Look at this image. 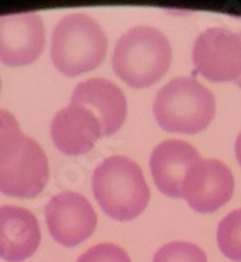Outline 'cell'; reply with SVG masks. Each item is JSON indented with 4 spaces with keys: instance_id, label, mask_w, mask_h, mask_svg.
<instances>
[{
    "instance_id": "cell-10",
    "label": "cell",
    "mask_w": 241,
    "mask_h": 262,
    "mask_svg": "<svg viewBox=\"0 0 241 262\" xmlns=\"http://www.w3.org/2000/svg\"><path fill=\"white\" fill-rule=\"evenodd\" d=\"M71 104H80L95 114L101 123L102 136L117 133L128 114L124 92L106 78H88L78 83L71 94Z\"/></svg>"
},
{
    "instance_id": "cell-13",
    "label": "cell",
    "mask_w": 241,
    "mask_h": 262,
    "mask_svg": "<svg viewBox=\"0 0 241 262\" xmlns=\"http://www.w3.org/2000/svg\"><path fill=\"white\" fill-rule=\"evenodd\" d=\"M39 244V223L29 209L19 206L0 208V259L22 262L38 250Z\"/></svg>"
},
{
    "instance_id": "cell-18",
    "label": "cell",
    "mask_w": 241,
    "mask_h": 262,
    "mask_svg": "<svg viewBox=\"0 0 241 262\" xmlns=\"http://www.w3.org/2000/svg\"><path fill=\"white\" fill-rule=\"evenodd\" d=\"M234 151H236L238 164L241 165V133L238 135V138H236V145H234Z\"/></svg>"
},
{
    "instance_id": "cell-16",
    "label": "cell",
    "mask_w": 241,
    "mask_h": 262,
    "mask_svg": "<svg viewBox=\"0 0 241 262\" xmlns=\"http://www.w3.org/2000/svg\"><path fill=\"white\" fill-rule=\"evenodd\" d=\"M153 262H207V255L194 244L170 242L158 249Z\"/></svg>"
},
{
    "instance_id": "cell-3",
    "label": "cell",
    "mask_w": 241,
    "mask_h": 262,
    "mask_svg": "<svg viewBox=\"0 0 241 262\" xmlns=\"http://www.w3.org/2000/svg\"><path fill=\"white\" fill-rule=\"evenodd\" d=\"M107 55V36L93 17L75 12L60 19L51 38V60L66 77L97 68Z\"/></svg>"
},
{
    "instance_id": "cell-11",
    "label": "cell",
    "mask_w": 241,
    "mask_h": 262,
    "mask_svg": "<svg viewBox=\"0 0 241 262\" xmlns=\"http://www.w3.org/2000/svg\"><path fill=\"white\" fill-rule=\"evenodd\" d=\"M102 136V128L95 114L80 104H70L51 121V138L61 154L83 155L93 148Z\"/></svg>"
},
{
    "instance_id": "cell-17",
    "label": "cell",
    "mask_w": 241,
    "mask_h": 262,
    "mask_svg": "<svg viewBox=\"0 0 241 262\" xmlns=\"http://www.w3.org/2000/svg\"><path fill=\"white\" fill-rule=\"evenodd\" d=\"M77 262H131L128 252L114 244H99L82 254Z\"/></svg>"
},
{
    "instance_id": "cell-7",
    "label": "cell",
    "mask_w": 241,
    "mask_h": 262,
    "mask_svg": "<svg viewBox=\"0 0 241 262\" xmlns=\"http://www.w3.org/2000/svg\"><path fill=\"white\" fill-rule=\"evenodd\" d=\"M48 230L55 242L75 247L95 232L97 214L88 199L66 191L53 196L44 209Z\"/></svg>"
},
{
    "instance_id": "cell-2",
    "label": "cell",
    "mask_w": 241,
    "mask_h": 262,
    "mask_svg": "<svg viewBox=\"0 0 241 262\" xmlns=\"http://www.w3.org/2000/svg\"><path fill=\"white\" fill-rule=\"evenodd\" d=\"M172 46L161 31L138 26L124 33L116 43L112 68L123 82L133 89H146L168 72Z\"/></svg>"
},
{
    "instance_id": "cell-4",
    "label": "cell",
    "mask_w": 241,
    "mask_h": 262,
    "mask_svg": "<svg viewBox=\"0 0 241 262\" xmlns=\"http://www.w3.org/2000/svg\"><path fill=\"white\" fill-rule=\"evenodd\" d=\"M153 113L156 123L165 131L196 135L211 124L216 101L212 92L196 78L179 77L158 91Z\"/></svg>"
},
{
    "instance_id": "cell-1",
    "label": "cell",
    "mask_w": 241,
    "mask_h": 262,
    "mask_svg": "<svg viewBox=\"0 0 241 262\" xmlns=\"http://www.w3.org/2000/svg\"><path fill=\"white\" fill-rule=\"evenodd\" d=\"M92 191L102 211L117 222L138 218L150 203V187L143 170L123 155L109 157L97 165Z\"/></svg>"
},
{
    "instance_id": "cell-19",
    "label": "cell",
    "mask_w": 241,
    "mask_h": 262,
    "mask_svg": "<svg viewBox=\"0 0 241 262\" xmlns=\"http://www.w3.org/2000/svg\"><path fill=\"white\" fill-rule=\"evenodd\" d=\"M236 85H238V87L241 89V77H239V78H238V80H236Z\"/></svg>"
},
{
    "instance_id": "cell-9",
    "label": "cell",
    "mask_w": 241,
    "mask_h": 262,
    "mask_svg": "<svg viewBox=\"0 0 241 262\" xmlns=\"http://www.w3.org/2000/svg\"><path fill=\"white\" fill-rule=\"evenodd\" d=\"M44 50V24L39 14L20 12L0 17V61L9 67L34 63Z\"/></svg>"
},
{
    "instance_id": "cell-20",
    "label": "cell",
    "mask_w": 241,
    "mask_h": 262,
    "mask_svg": "<svg viewBox=\"0 0 241 262\" xmlns=\"http://www.w3.org/2000/svg\"><path fill=\"white\" fill-rule=\"evenodd\" d=\"M0 85H2V83H0Z\"/></svg>"
},
{
    "instance_id": "cell-12",
    "label": "cell",
    "mask_w": 241,
    "mask_h": 262,
    "mask_svg": "<svg viewBox=\"0 0 241 262\" xmlns=\"http://www.w3.org/2000/svg\"><path fill=\"white\" fill-rule=\"evenodd\" d=\"M201 160L199 151L190 143L182 140H165L151 154V176L161 194L182 198L183 181L188 169Z\"/></svg>"
},
{
    "instance_id": "cell-5",
    "label": "cell",
    "mask_w": 241,
    "mask_h": 262,
    "mask_svg": "<svg viewBox=\"0 0 241 262\" xmlns=\"http://www.w3.org/2000/svg\"><path fill=\"white\" fill-rule=\"evenodd\" d=\"M196 72L211 82H231L241 77V34L211 28L196 39L192 51Z\"/></svg>"
},
{
    "instance_id": "cell-15",
    "label": "cell",
    "mask_w": 241,
    "mask_h": 262,
    "mask_svg": "<svg viewBox=\"0 0 241 262\" xmlns=\"http://www.w3.org/2000/svg\"><path fill=\"white\" fill-rule=\"evenodd\" d=\"M26 138L17 119L7 109L0 107V164L12 157Z\"/></svg>"
},
{
    "instance_id": "cell-8",
    "label": "cell",
    "mask_w": 241,
    "mask_h": 262,
    "mask_svg": "<svg viewBox=\"0 0 241 262\" xmlns=\"http://www.w3.org/2000/svg\"><path fill=\"white\" fill-rule=\"evenodd\" d=\"M48 177L46 154L33 138L26 136L17 151L0 164V192L15 198H36L44 189Z\"/></svg>"
},
{
    "instance_id": "cell-14",
    "label": "cell",
    "mask_w": 241,
    "mask_h": 262,
    "mask_svg": "<svg viewBox=\"0 0 241 262\" xmlns=\"http://www.w3.org/2000/svg\"><path fill=\"white\" fill-rule=\"evenodd\" d=\"M218 247L228 259L241 262V209L226 214L218 227Z\"/></svg>"
},
{
    "instance_id": "cell-6",
    "label": "cell",
    "mask_w": 241,
    "mask_h": 262,
    "mask_svg": "<svg viewBox=\"0 0 241 262\" xmlns=\"http://www.w3.org/2000/svg\"><path fill=\"white\" fill-rule=\"evenodd\" d=\"M234 177L226 164L214 159H201L188 169L183 181L182 198L197 213H214L233 196Z\"/></svg>"
}]
</instances>
